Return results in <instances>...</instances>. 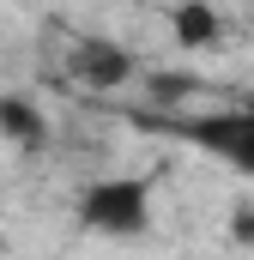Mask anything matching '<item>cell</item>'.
Instances as JSON below:
<instances>
[{"instance_id":"cell-5","label":"cell","mask_w":254,"mask_h":260,"mask_svg":"<svg viewBox=\"0 0 254 260\" xmlns=\"http://www.w3.org/2000/svg\"><path fill=\"white\" fill-rule=\"evenodd\" d=\"M170 30H176V49H212V43L224 37V18H218L212 0H176Z\"/></svg>"},{"instance_id":"cell-4","label":"cell","mask_w":254,"mask_h":260,"mask_svg":"<svg viewBox=\"0 0 254 260\" xmlns=\"http://www.w3.org/2000/svg\"><path fill=\"white\" fill-rule=\"evenodd\" d=\"M0 133H6V145H18V151H43V145H49V115H43L24 91H0Z\"/></svg>"},{"instance_id":"cell-2","label":"cell","mask_w":254,"mask_h":260,"mask_svg":"<svg viewBox=\"0 0 254 260\" xmlns=\"http://www.w3.org/2000/svg\"><path fill=\"white\" fill-rule=\"evenodd\" d=\"M200 145L212 151L218 164H230L236 176H254V103H236V109H218V115H200L182 127Z\"/></svg>"},{"instance_id":"cell-3","label":"cell","mask_w":254,"mask_h":260,"mask_svg":"<svg viewBox=\"0 0 254 260\" xmlns=\"http://www.w3.org/2000/svg\"><path fill=\"white\" fill-rule=\"evenodd\" d=\"M67 73H73L85 91H121L127 79L139 73V61L127 55L121 43H109V37H79V43L67 49Z\"/></svg>"},{"instance_id":"cell-1","label":"cell","mask_w":254,"mask_h":260,"mask_svg":"<svg viewBox=\"0 0 254 260\" xmlns=\"http://www.w3.org/2000/svg\"><path fill=\"white\" fill-rule=\"evenodd\" d=\"M79 224L91 236H115L133 242L151 230V182L145 176H103L79 194Z\"/></svg>"}]
</instances>
